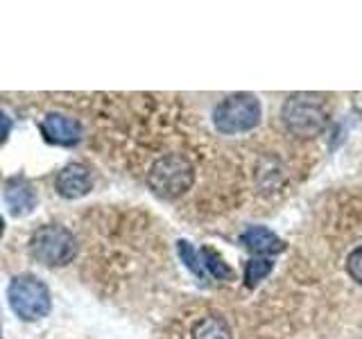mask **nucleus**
<instances>
[{
    "label": "nucleus",
    "instance_id": "obj_8",
    "mask_svg": "<svg viewBox=\"0 0 362 339\" xmlns=\"http://www.w3.org/2000/svg\"><path fill=\"white\" fill-rule=\"evenodd\" d=\"M240 242L256 258H269L286 251V242L274 231L265 229V226H252V229H247L240 235Z\"/></svg>",
    "mask_w": 362,
    "mask_h": 339
},
{
    "label": "nucleus",
    "instance_id": "obj_11",
    "mask_svg": "<svg viewBox=\"0 0 362 339\" xmlns=\"http://www.w3.org/2000/svg\"><path fill=\"white\" fill-rule=\"evenodd\" d=\"M199 258H202L204 269H206L213 278H218V280H233V276H235V274H233V269L224 263L222 256H220L218 251H215V249L204 246L202 251H199Z\"/></svg>",
    "mask_w": 362,
    "mask_h": 339
},
{
    "label": "nucleus",
    "instance_id": "obj_10",
    "mask_svg": "<svg viewBox=\"0 0 362 339\" xmlns=\"http://www.w3.org/2000/svg\"><path fill=\"white\" fill-rule=\"evenodd\" d=\"M192 339H231V328L222 316L209 314L192 326Z\"/></svg>",
    "mask_w": 362,
    "mask_h": 339
},
{
    "label": "nucleus",
    "instance_id": "obj_12",
    "mask_svg": "<svg viewBox=\"0 0 362 339\" xmlns=\"http://www.w3.org/2000/svg\"><path fill=\"white\" fill-rule=\"evenodd\" d=\"M272 269H274V263L269 258H252L245 267V285L254 290Z\"/></svg>",
    "mask_w": 362,
    "mask_h": 339
},
{
    "label": "nucleus",
    "instance_id": "obj_9",
    "mask_svg": "<svg viewBox=\"0 0 362 339\" xmlns=\"http://www.w3.org/2000/svg\"><path fill=\"white\" fill-rule=\"evenodd\" d=\"M5 201L14 218H25V215H30L37 208V195H34V190L28 181H23V179L9 181L5 188Z\"/></svg>",
    "mask_w": 362,
    "mask_h": 339
},
{
    "label": "nucleus",
    "instance_id": "obj_7",
    "mask_svg": "<svg viewBox=\"0 0 362 339\" xmlns=\"http://www.w3.org/2000/svg\"><path fill=\"white\" fill-rule=\"evenodd\" d=\"M54 188L66 199H79L93 188V174L84 163H68L59 174H57Z\"/></svg>",
    "mask_w": 362,
    "mask_h": 339
},
{
    "label": "nucleus",
    "instance_id": "obj_14",
    "mask_svg": "<svg viewBox=\"0 0 362 339\" xmlns=\"http://www.w3.org/2000/svg\"><path fill=\"white\" fill-rule=\"evenodd\" d=\"M346 271H349L351 278L362 285V246H358L356 251L349 254V258H346Z\"/></svg>",
    "mask_w": 362,
    "mask_h": 339
},
{
    "label": "nucleus",
    "instance_id": "obj_1",
    "mask_svg": "<svg viewBox=\"0 0 362 339\" xmlns=\"http://www.w3.org/2000/svg\"><path fill=\"white\" fill-rule=\"evenodd\" d=\"M281 116L290 133L297 138H315L324 133L328 124V109L317 93H292L283 102Z\"/></svg>",
    "mask_w": 362,
    "mask_h": 339
},
{
    "label": "nucleus",
    "instance_id": "obj_3",
    "mask_svg": "<svg viewBox=\"0 0 362 339\" xmlns=\"http://www.w3.org/2000/svg\"><path fill=\"white\" fill-rule=\"evenodd\" d=\"M263 118V107L254 93L226 95L213 111V124L220 133L235 136L256 129Z\"/></svg>",
    "mask_w": 362,
    "mask_h": 339
},
{
    "label": "nucleus",
    "instance_id": "obj_5",
    "mask_svg": "<svg viewBox=\"0 0 362 339\" xmlns=\"http://www.w3.org/2000/svg\"><path fill=\"white\" fill-rule=\"evenodd\" d=\"M7 299H9L11 310H14L23 321L43 319V316H48L52 308L48 287H45L37 276H30V274L16 276L9 282Z\"/></svg>",
    "mask_w": 362,
    "mask_h": 339
},
{
    "label": "nucleus",
    "instance_id": "obj_2",
    "mask_svg": "<svg viewBox=\"0 0 362 339\" xmlns=\"http://www.w3.org/2000/svg\"><path fill=\"white\" fill-rule=\"evenodd\" d=\"M147 184L161 199H179L195 184V167L186 156L165 154L150 167Z\"/></svg>",
    "mask_w": 362,
    "mask_h": 339
},
{
    "label": "nucleus",
    "instance_id": "obj_4",
    "mask_svg": "<svg viewBox=\"0 0 362 339\" xmlns=\"http://www.w3.org/2000/svg\"><path fill=\"white\" fill-rule=\"evenodd\" d=\"M30 251L45 267H64L77 256V240L64 226L48 224L32 233Z\"/></svg>",
    "mask_w": 362,
    "mask_h": 339
},
{
    "label": "nucleus",
    "instance_id": "obj_13",
    "mask_svg": "<svg viewBox=\"0 0 362 339\" xmlns=\"http://www.w3.org/2000/svg\"><path fill=\"white\" fill-rule=\"evenodd\" d=\"M177 249H179L181 260H184L186 267L192 271V274L199 276V278H204V274H206V269H204L202 258H199V254L195 251V249H192V244H188L186 240H179V242H177Z\"/></svg>",
    "mask_w": 362,
    "mask_h": 339
},
{
    "label": "nucleus",
    "instance_id": "obj_15",
    "mask_svg": "<svg viewBox=\"0 0 362 339\" xmlns=\"http://www.w3.org/2000/svg\"><path fill=\"white\" fill-rule=\"evenodd\" d=\"M9 131H11V120H9V116L7 113L0 109V143H3L7 136H9Z\"/></svg>",
    "mask_w": 362,
    "mask_h": 339
},
{
    "label": "nucleus",
    "instance_id": "obj_6",
    "mask_svg": "<svg viewBox=\"0 0 362 339\" xmlns=\"http://www.w3.org/2000/svg\"><path fill=\"white\" fill-rule=\"evenodd\" d=\"M41 133L52 145L73 147L82 141V124L71 116H64V113H48L41 120Z\"/></svg>",
    "mask_w": 362,
    "mask_h": 339
},
{
    "label": "nucleus",
    "instance_id": "obj_16",
    "mask_svg": "<svg viewBox=\"0 0 362 339\" xmlns=\"http://www.w3.org/2000/svg\"><path fill=\"white\" fill-rule=\"evenodd\" d=\"M3 233H5V220L0 218V237H3Z\"/></svg>",
    "mask_w": 362,
    "mask_h": 339
}]
</instances>
